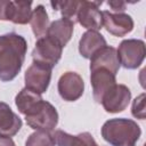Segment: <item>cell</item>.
Instances as JSON below:
<instances>
[{
	"instance_id": "6da1fadb",
	"label": "cell",
	"mask_w": 146,
	"mask_h": 146,
	"mask_svg": "<svg viewBox=\"0 0 146 146\" xmlns=\"http://www.w3.org/2000/svg\"><path fill=\"white\" fill-rule=\"evenodd\" d=\"M27 50L24 36L10 32L0 35V80L9 82L22 70Z\"/></svg>"
},
{
	"instance_id": "7a4b0ae2",
	"label": "cell",
	"mask_w": 146,
	"mask_h": 146,
	"mask_svg": "<svg viewBox=\"0 0 146 146\" xmlns=\"http://www.w3.org/2000/svg\"><path fill=\"white\" fill-rule=\"evenodd\" d=\"M140 136V127L130 119H111L102 127V137L111 146H136Z\"/></svg>"
},
{
	"instance_id": "3957f363",
	"label": "cell",
	"mask_w": 146,
	"mask_h": 146,
	"mask_svg": "<svg viewBox=\"0 0 146 146\" xmlns=\"http://www.w3.org/2000/svg\"><path fill=\"white\" fill-rule=\"evenodd\" d=\"M120 65L128 70H135L139 67L146 55L145 42L139 39L123 40L116 49Z\"/></svg>"
},
{
	"instance_id": "277c9868",
	"label": "cell",
	"mask_w": 146,
	"mask_h": 146,
	"mask_svg": "<svg viewBox=\"0 0 146 146\" xmlns=\"http://www.w3.org/2000/svg\"><path fill=\"white\" fill-rule=\"evenodd\" d=\"M63 48L47 35L39 38L32 51L34 63L46 65L50 68L55 67L62 57Z\"/></svg>"
},
{
	"instance_id": "5b68a950",
	"label": "cell",
	"mask_w": 146,
	"mask_h": 146,
	"mask_svg": "<svg viewBox=\"0 0 146 146\" xmlns=\"http://www.w3.org/2000/svg\"><path fill=\"white\" fill-rule=\"evenodd\" d=\"M102 1L82 0L76 14V22L88 31H97L103 27V13L99 10Z\"/></svg>"
},
{
	"instance_id": "8992f818",
	"label": "cell",
	"mask_w": 146,
	"mask_h": 146,
	"mask_svg": "<svg viewBox=\"0 0 146 146\" xmlns=\"http://www.w3.org/2000/svg\"><path fill=\"white\" fill-rule=\"evenodd\" d=\"M51 70L46 65L33 62L24 74L25 88L39 95L46 92L51 80Z\"/></svg>"
},
{
	"instance_id": "52a82bcc",
	"label": "cell",
	"mask_w": 146,
	"mask_h": 146,
	"mask_svg": "<svg viewBox=\"0 0 146 146\" xmlns=\"http://www.w3.org/2000/svg\"><path fill=\"white\" fill-rule=\"evenodd\" d=\"M131 100V91L125 84L115 83L102 98L100 104L107 113L124 111Z\"/></svg>"
},
{
	"instance_id": "ba28073f",
	"label": "cell",
	"mask_w": 146,
	"mask_h": 146,
	"mask_svg": "<svg viewBox=\"0 0 146 146\" xmlns=\"http://www.w3.org/2000/svg\"><path fill=\"white\" fill-rule=\"evenodd\" d=\"M57 89L62 99L65 102H75L83 95L84 82L76 72H66L59 78Z\"/></svg>"
},
{
	"instance_id": "9c48e42d",
	"label": "cell",
	"mask_w": 146,
	"mask_h": 146,
	"mask_svg": "<svg viewBox=\"0 0 146 146\" xmlns=\"http://www.w3.org/2000/svg\"><path fill=\"white\" fill-rule=\"evenodd\" d=\"M103 13V26L114 36H124L133 30V19L130 15L124 13Z\"/></svg>"
},
{
	"instance_id": "30bf717a",
	"label": "cell",
	"mask_w": 146,
	"mask_h": 146,
	"mask_svg": "<svg viewBox=\"0 0 146 146\" xmlns=\"http://www.w3.org/2000/svg\"><path fill=\"white\" fill-rule=\"evenodd\" d=\"M27 125L34 130H43L51 131L56 128L58 123V113L55 106H52L49 102L44 100L41 110L32 116L25 117Z\"/></svg>"
},
{
	"instance_id": "8fae6325",
	"label": "cell",
	"mask_w": 146,
	"mask_h": 146,
	"mask_svg": "<svg viewBox=\"0 0 146 146\" xmlns=\"http://www.w3.org/2000/svg\"><path fill=\"white\" fill-rule=\"evenodd\" d=\"M90 82L92 87L94 99L100 104L103 96L116 83V75L105 68H96L90 71Z\"/></svg>"
},
{
	"instance_id": "7c38bea8",
	"label": "cell",
	"mask_w": 146,
	"mask_h": 146,
	"mask_svg": "<svg viewBox=\"0 0 146 146\" xmlns=\"http://www.w3.org/2000/svg\"><path fill=\"white\" fill-rule=\"evenodd\" d=\"M120 62L116 49L114 47L105 46L94 54L90 58V71L96 68H105L116 75L120 70Z\"/></svg>"
},
{
	"instance_id": "4fadbf2b",
	"label": "cell",
	"mask_w": 146,
	"mask_h": 146,
	"mask_svg": "<svg viewBox=\"0 0 146 146\" xmlns=\"http://www.w3.org/2000/svg\"><path fill=\"white\" fill-rule=\"evenodd\" d=\"M15 104L19 113L25 115V117H29L41 110L44 104V100L42 99L41 95L27 88H23L15 97Z\"/></svg>"
},
{
	"instance_id": "5bb4252c",
	"label": "cell",
	"mask_w": 146,
	"mask_h": 146,
	"mask_svg": "<svg viewBox=\"0 0 146 146\" xmlns=\"http://www.w3.org/2000/svg\"><path fill=\"white\" fill-rule=\"evenodd\" d=\"M22 119L3 102H0V137L11 138L22 128Z\"/></svg>"
},
{
	"instance_id": "9a60e30c",
	"label": "cell",
	"mask_w": 146,
	"mask_h": 146,
	"mask_svg": "<svg viewBox=\"0 0 146 146\" xmlns=\"http://www.w3.org/2000/svg\"><path fill=\"white\" fill-rule=\"evenodd\" d=\"M74 31V23L66 18H59L50 23L46 35L64 48L71 40Z\"/></svg>"
},
{
	"instance_id": "2e32d148",
	"label": "cell",
	"mask_w": 146,
	"mask_h": 146,
	"mask_svg": "<svg viewBox=\"0 0 146 146\" xmlns=\"http://www.w3.org/2000/svg\"><path fill=\"white\" fill-rule=\"evenodd\" d=\"M107 46L105 38L97 31H87L79 41V52L83 58L90 59L99 49Z\"/></svg>"
},
{
	"instance_id": "e0dca14e",
	"label": "cell",
	"mask_w": 146,
	"mask_h": 146,
	"mask_svg": "<svg viewBox=\"0 0 146 146\" xmlns=\"http://www.w3.org/2000/svg\"><path fill=\"white\" fill-rule=\"evenodd\" d=\"M54 138L57 146H98L92 135L89 132L70 135L63 130H56Z\"/></svg>"
},
{
	"instance_id": "ac0fdd59",
	"label": "cell",
	"mask_w": 146,
	"mask_h": 146,
	"mask_svg": "<svg viewBox=\"0 0 146 146\" xmlns=\"http://www.w3.org/2000/svg\"><path fill=\"white\" fill-rule=\"evenodd\" d=\"M32 1H10L9 21L14 24L24 25L32 17Z\"/></svg>"
},
{
	"instance_id": "d6986e66",
	"label": "cell",
	"mask_w": 146,
	"mask_h": 146,
	"mask_svg": "<svg viewBox=\"0 0 146 146\" xmlns=\"http://www.w3.org/2000/svg\"><path fill=\"white\" fill-rule=\"evenodd\" d=\"M30 24H31L33 34L36 38H42L46 35L50 23H49V17L46 11V8L42 5H38L32 10V17H31Z\"/></svg>"
},
{
	"instance_id": "ffe728a7",
	"label": "cell",
	"mask_w": 146,
	"mask_h": 146,
	"mask_svg": "<svg viewBox=\"0 0 146 146\" xmlns=\"http://www.w3.org/2000/svg\"><path fill=\"white\" fill-rule=\"evenodd\" d=\"M81 1H52L50 2L54 10H60L63 18L70 19L73 23L76 22V14Z\"/></svg>"
},
{
	"instance_id": "44dd1931",
	"label": "cell",
	"mask_w": 146,
	"mask_h": 146,
	"mask_svg": "<svg viewBox=\"0 0 146 146\" xmlns=\"http://www.w3.org/2000/svg\"><path fill=\"white\" fill-rule=\"evenodd\" d=\"M25 146H56V141L50 131L35 130L27 137Z\"/></svg>"
},
{
	"instance_id": "7402d4cb",
	"label": "cell",
	"mask_w": 146,
	"mask_h": 146,
	"mask_svg": "<svg viewBox=\"0 0 146 146\" xmlns=\"http://www.w3.org/2000/svg\"><path fill=\"white\" fill-rule=\"evenodd\" d=\"M131 113L139 120H145V94L139 95L132 103Z\"/></svg>"
},
{
	"instance_id": "603a6c76",
	"label": "cell",
	"mask_w": 146,
	"mask_h": 146,
	"mask_svg": "<svg viewBox=\"0 0 146 146\" xmlns=\"http://www.w3.org/2000/svg\"><path fill=\"white\" fill-rule=\"evenodd\" d=\"M10 1L0 0V21H9Z\"/></svg>"
},
{
	"instance_id": "cb8c5ba5",
	"label": "cell",
	"mask_w": 146,
	"mask_h": 146,
	"mask_svg": "<svg viewBox=\"0 0 146 146\" xmlns=\"http://www.w3.org/2000/svg\"><path fill=\"white\" fill-rule=\"evenodd\" d=\"M107 5L114 10L115 13H123L125 10V2L124 1H119V0H112L107 1Z\"/></svg>"
},
{
	"instance_id": "d4e9b609",
	"label": "cell",
	"mask_w": 146,
	"mask_h": 146,
	"mask_svg": "<svg viewBox=\"0 0 146 146\" xmlns=\"http://www.w3.org/2000/svg\"><path fill=\"white\" fill-rule=\"evenodd\" d=\"M0 146H16L11 138L0 137Z\"/></svg>"
}]
</instances>
